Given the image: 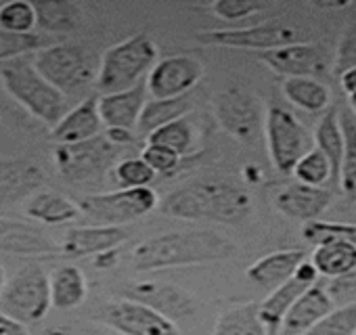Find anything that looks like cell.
I'll list each match as a JSON object with an SVG mask.
<instances>
[{
    "label": "cell",
    "instance_id": "14",
    "mask_svg": "<svg viewBox=\"0 0 356 335\" xmlns=\"http://www.w3.org/2000/svg\"><path fill=\"white\" fill-rule=\"evenodd\" d=\"M124 297L143 302L170 318L172 322H183L195 316V297L176 283L165 281H134L124 287Z\"/></svg>",
    "mask_w": 356,
    "mask_h": 335
},
{
    "label": "cell",
    "instance_id": "19",
    "mask_svg": "<svg viewBox=\"0 0 356 335\" xmlns=\"http://www.w3.org/2000/svg\"><path fill=\"white\" fill-rule=\"evenodd\" d=\"M0 252L32 258L61 256L59 243H55L44 231L5 216H0Z\"/></svg>",
    "mask_w": 356,
    "mask_h": 335
},
{
    "label": "cell",
    "instance_id": "28",
    "mask_svg": "<svg viewBox=\"0 0 356 335\" xmlns=\"http://www.w3.org/2000/svg\"><path fill=\"white\" fill-rule=\"evenodd\" d=\"M88 295V281L78 266L65 264L51 275V300L57 310H74L84 304Z\"/></svg>",
    "mask_w": 356,
    "mask_h": 335
},
{
    "label": "cell",
    "instance_id": "12",
    "mask_svg": "<svg viewBox=\"0 0 356 335\" xmlns=\"http://www.w3.org/2000/svg\"><path fill=\"white\" fill-rule=\"evenodd\" d=\"M97 320L118 335H181V329L176 322H172L151 306L130 297L107 302L99 310Z\"/></svg>",
    "mask_w": 356,
    "mask_h": 335
},
{
    "label": "cell",
    "instance_id": "23",
    "mask_svg": "<svg viewBox=\"0 0 356 335\" xmlns=\"http://www.w3.org/2000/svg\"><path fill=\"white\" fill-rule=\"evenodd\" d=\"M147 82L136 84L130 90L113 92V95H101L99 97V113L105 124V128H124L134 130L138 128L140 113L147 105Z\"/></svg>",
    "mask_w": 356,
    "mask_h": 335
},
{
    "label": "cell",
    "instance_id": "7",
    "mask_svg": "<svg viewBox=\"0 0 356 335\" xmlns=\"http://www.w3.org/2000/svg\"><path fill=\"white\" fill-rule=\"evenodd\" d=\"M264 136L270 163L281 174H291L296 163L314 149V134H310V130L281 105L268 107Z\"/></svg>",
    "mask_w": 356,
    "mask_h": 335
},
{
    "label": "cell",
    "instance_id": "3",
    "mask_svg": "<svg viewBox=\"0 0 356 335\" xmlns=\"http://www.w3.org/2000/svg\"><path fill=\"white\" fill-rule=\"evenodd\" d=\"M0 84L28 113L55 128L67 109V97L57 90L34 65V55L0 63Z\"/></svg>",
    "mask_w": 356,
    "mask_h": 335
},
{
    "label": "cell",
    "instance_id": "39",
    "mask_svg": "<svg viewBox=\"0 0 356 335\" xmlns=\"http://www.w3.org/2000/svg\"><path fill=\"white\" fill-rule=\"evenodd\" d=\"M153 168L143 157H126L120 159L113 168V179L120 185V189H138L149 187L155 181Z\"/></svg>",
    "mask_w": 356,
    "mask_h": 335
},
{
    "label": "cell",
    "instance_id": "30",
    "mask_svg": "<svg viewBox=\"0 0 356 335\" xmlns=\"http://www.w3.org/2000/svg\"><path fill=\"white\" fill-rule=\"evenodd\" d=\"M281 90L291 105L306 113H325L331 109V90L316 78H287Z\"/></svg>",
    "mask_w": 356,
    "mask_h": 335
},
{
    "label": "cell",
    "instance_id": "18",
    "mask_svg": "<svg viewBox=\"0 0 356 335\" xmlns=\"http://www.w3.org/2000/svg\"><path fill=\"white\" fill-rule=\"evenodd\" d=\"M128 241V231L124 227H78L70 229L59 241L61 256L65 258H88L99 256L103 252L120 250Z\"/></svg>",
    "mask_w": 356,
    "mask_h": 335
},
{
    "label": "cell",
    "instance_id": "41",
    "mask_svg": "<svg viewBox=\"0 0 356 335\" xmlns=\"http://www.w3.org/2000/svg\"><path fill=\"white\" fill-rule=\"evenodd\" d=\"M218 19L225 22H241L245 17L258 15L266 9L264 3H256V0H214L208 7Z\"/></svg>",
    "mask_w": 356,
    "mask_h": 335
},
{
    "label": "cell",
    "instance_id": "52",
    "mask_svg": "<svg viewBox=\"0 0 356 335\" xmlns=\"http://www.w3.org/2000/svg\"><path fill=\"white\" fill-rule=\"evenodd\" d=\"M354 335H356V333H354Z\"/></svg>",
    "mask_w": 356,
    "mask_h": 335
},
{
    "label": "cell",
    "instance_id": "8",
    "mask_svg": "<svg viewBox=\"0 0 356 335\" xmlns=\"http://www.w3.org/2000/svg\"><path fill=\"white\" fill-rule=\"evenodd\" d=\"M159 197L151 187L138 189H115L109 193L86 195L78 202L80 212L95 224L103 227H124L128 222L140 220L159 206Z\"/></svg>",
    "mask_w": 356,
    "mask_h": 335
},
{
    "label": "cell",
    "instance_id": "45",
    "mask_svg": "<svg viewBox=\"0 0 356 335\" xmlns=\"http://www.w3.org/2000/svg\"><path fill=\"white\" fill-rule=\"evenodd\" d=\"M335 65L339 70V74L348 67L356 65V26L352 30L346 32V36L341 38L337 53H335Z\"/></svg>",
    "mask_w": 356,
    "mask_h": 335
},
{
    "label": "cell",
    "instance_id": "22",
    "mask_svg": "<svg viewBox=\"0 0 356 335\" xmlns=\"http://www.w3.org/2000/svg\"><path fill=\"white\" fill-rule=\"evenodd\" d=\"M335 308L333 297L327 291V285H312L308 287L298 302L291 306V310L287 312L281 331L285 335H306L310 329H314L331 310Z\"/></svg>",
    "mask_w": 356,
    "mask_h": 335
},
{
    "label": "cell",
    "instance_id": "1",
    "mask_svg": "<svg viewBox=\"0 0 356 335\" xmlns=\"http://www.w3.org/2000/svg\"><path fill=\"white\" fill-rule=\"evenodd\" d=\"M161 212L178 220L241 224L254 212V199L241 185L229 181H193L170 191Z\"/></svg>",
    "mask_w": 356,
    "mask_h": 335
},
{
    "label": "cell",
    "instance_id": "35",
    "mask_svg": "<svg viewBox=\"0 0 356 335\" xmlns=\"http://www.w3.org/2000/svg\"><path fill=\"white\" fill-rule=\"evenodd\" d=\"M51 44H57L53 36H47L42 32L32 34H13L0 28V63H7L26 55H34Z\"/></svg>",
    "mask_w": 356,
    "mask_h": 335
},
{
    "label": "cell",
    "instance_id": "51",
    "mask_svg": "<svg viewBox=\"0 0 356 335\" xmlns=\"http://www.w3.org/2000/svg\"><path fill=\"white\" fill-rule=\"evenodd\" d=\"M350 107H352V111L356 113V101H352V103H350Z\"/></svg>",
    "mask_w": 356,
    "mask_h": 335
},
{
    "label": "cell",
    "instance_id": "11",
    "mask_svg": "<svg viewBox=\"0 0 356 335\" xmlns=\"http://www.w3.org/2000/svg\"><path fill=\"white\" fill-rule=\"evenodd\" d=\"M197 40L204 44L227 47V49H245V51H258V53L302 42L300 30L281 19H270V22H262V24L248 26V28L208 30V32H200Z\"/></svg>",
    "mask_w": 356,
    "mask_h": 335
},
{
    "label": "cell",
    "instance_id": "13",
    "mask_svg": "<svg viewBox=\"0 0 356 335\" xmlns=\"http://www.w3.org/2000/svg\"><path fill=\"white\" fill-rule=\"evenodd\" d=\"M206 74V65L195 55H170L159 59L147 76V90L151 99L187 97Z\"/></svg>",
    "mask_w": 356,
    "mask_h": 335
},
{
    "label": "cell",
    "instance_id": "43",
    "mask_svg": "<svg viewBox=\"0 0 356 335\" xmlns=\"http://www.w3.org/2000/svg\"><path fill=\"white\" fill-rule=\"evenodd\" d=\"M327 291H329V295L333 297V302L337 306L356 302V270L350 272L348 277L329 281L327 283Z\"/></svg>",
    "mask_w": 356,
    "mask_h": 335
},
{
    "label": "cell",
    "instance_id": "10",
    "mask_svg": "<svg viewBox=\"0 0 356 335\" xmlns=\"http://www.w3.org/2000/svg\"><path fill=\"white\" fill-rule=\"evenodd\" d=\"M266 111L262 99L243 86H227L214 95L218 126L239 142H254L258 138L266 124Z\"/></svg>",
    "mask_w": 356,
    "mask_h": 335
},
{
    "label": "cell",
    "instance_id": "50",
    "mask_svg": "<svg viewBox=\"0 0 356 335\" xmlns=\"http://www.w3.org/2000/svg\"><path fill=\"white\" fill-rule=\"evenodd\" d=\"M5 287H7V272H5V266H3V262H0V295H3Z\"/></svg>",
    "mask_w": 356,
    "mask_h": 335
},
{
    "label": "cell",
    "instance_id": "20",
    "mask_svg": "<svg viewBox=\"0 0 356 335\" xmlns=\"http://www.w3.org/2000/svg\"><path fill=\"white\" fill-rule=\"evenodd\" d=\"M277 210L293 220L310 222L331 206V193L325 187H308L302 183H291L283 187L275 197Z\"/></svg>",
    "mask_w": 356,
    "mask_h": 335
},
{
    "label": "cell",
    "instance_id": "34",
    "mask_svg": "<svg viewBox=\"0 0 356 335\" xmlns=\"http://www.w3.org/2000/svg\"><path fill=\"white\" fill-rule=\"evenodd\" d=\"M339 124L343 132V161L339 185L350 197H356V113L352 109H339Z\"/></svg>",
    "mask_w": 356,
    "mask_h": 335
},
{
    "label": "cell",
    "instance_id": "48",
    "mask_svg": "<svg viewBox=\"0 0 356 335\" xmlns=\"http://www.w3.org/2000/svg\"><path fill=\"white\" fill-rule=\"evenodd\" d=\"M105 136L115 145V147H124V145H130L134 140V134L132 130H124V128H105Z\"/></svg>",
    "mask_w": 356,
    "mask_h": 335
},
{
    "label": "cell",
    "instance_id": "44",
    "mask_svg": "<svg viewBox=\"0 0 356 335\" xmlns=\"http://www.w3.org/2000/svg\"><path fill=\"white\" fill-rule=\"evenodd\" d=\"M47 335H118V333L101 322H78V325L51 327Z\"/></svg>",
    "mask_w": 356,
    "mask_h": 335
},
{
    "label": "cell",
    "instance_id": "24",
    "mask_svg": "<svg viewBox=\"0 0 356 335\" xmlns=\"http://www.w3.org/2000/svg\"><path fill=\"white\" fill-rule=\"evenodd\" d=\"M304 260L306 256L302 250H277L250 264L245 268V277L250 283L273 291L285 281H289Z\"/></svg>",
    "mask_w": 356,
    "mask_h": 335
},
{
    "label": "cell",
    "instance_id": "37",
    "mask_svg": "<svg viewBox=\"0 0 356 335\" xmlns=\"http://www.w3.org/2000/svg\"><path fill=\"white\" fill-rule=\"evenodd\" d=\"M0 28L13 34H32L38 28L34 3L28 0H11L0 5Z\"/></svg>",
    "mask_w": 356,
    "mask_h": 335
},
{
    "label": "cell",
    "instance_id": "27",
    "mask_svg": "<svg viewBox=\"0 0 356 335\" xmlns=\"http://www.w3.org/2000/svg\"><path fill=\"white\" fill-rule=\"evenodd\" d=\"M212 335H270L260 318L258 304L237 302L220 310Z\"/></svg>",
    "mask_w": 356,
    "mask_h": 335
},
{
    "label": "cell",
    "instance_id": "2",
    "mask_svg": "<svg viewBox=\"0 0 356 335\" xmlns=\"http://www.w3.org/2000/svg\"><path fill=\"white\" fill-rule=\"evenodd\" d=\"M235 243L214 231H174L140 241L130 256L136 270L200 266L231 258Z\"/></svg>",
    "mask_w": 356,
    "mask_h": 335
},
{
    "label": "cell",
    "instance_id": "31",
    "mask_svg": "<svg viewBox=\"0 0 356 335\" xmlns=\"http://www.w3.org/2000/svg\"><path fill=\"white\" fill-rule=\"evenodd\" d=\"M193 109V101L189 97H178V99H151L147 101L140 120H138V132L149 136L151 132L187 117V113Z\"/></svg>",
    "mask_w": 356,
    "mask_h": 335
},
{
    "label": "cell",
    "instance_id": "33",
    "mask_svg": "<svg viewBox=\"0 0 356 335\" xmlns=\"http://www.w3.org/2000/svg\"><path fill=\"white\" fill-rule=\"evenodd\" d=\"M197 140H200V132L189 117L176 120V122H172V124H168V126H163V128H159L147 136V142L163 145V147L176 151L183 159L187 155L195 153Z\"/></svg>",
    "mask_w": 356,
    "mask_h": 335
},
{
    "label": "cell",
    "instance_id": "9",
    "mask_svg": "<svg viewBox=\"0 0 356 335\" xmlns=\"http://www.w3.org/2000/svg\"><path fill=\"white\" fill-rule=\"evenodd\" d=\"M0 308L24 325L40 322L53 308L51 277L38 264L22 268L7 281V287L0 295Z\"/></svg>",
    "mask_w": 356,
    "mask_h": 335
},
{
    "label": "cell",
    "instance_id": "4",
    "mask_svg": "<svg viewBox=\"0 0 356 335\" xmlns=\"http://www.w3.org/2000/svg\"><path fill=\"white\" fill-rule=\"evenodd\" d=\"M157 44L147 34H134L109 47L101 61L95 88L101 95H113L134 88L157 63Z\"/></svg>",
    "mask_w": 356,
    "mask_h": 335
},
{
    "label": "cell",
    "instance_id": "29",
    "mask_svg": "<svg viewBox=\"0 0 356 335\" xmlns=\"http://www.w3.org/2000/svg\"><path fill=\"white\" fill-rule=\"evenodd\" d=\"M310 262L318 270L321 277L333 281L348 277L356 270V241H335L316 245Z\"/></svg>",
    "mask_w": 356,
    "mask_h": 335
},
{
    "label": "cell",
    "instance_id": "38",
    "mask_svg": "<svg viewBox=\"0 0 356 335\" xmlns=\"http://www.w3.org/2000/svg\"><path fill=\"white\" fill-rule=\"evenodd\" d=\"M302 237L314 247L325 245V243H335V241H356V224L310 220L302 224Z\"/></svg>",
    "mask_w": 356,
    "mask_h": 335
},
{
    "label": "cell",
    "instance_id": "32",
    "mask_svg": "<svg viewBox=\"0 0 356 335\" xmlns=\"http://www.w3.org/2000/svg\"><path fill=\"white\" fill-rule=\"evenodd\" d=\"M314 147L327 155L333 165L335 183H339L341 161H343V132L339 124V111L335 107L327 109L314 130Z\"/></svg>",
    "mask_w": 356,
    "mask_h": 335
},
{
    "label": "cell",
    "instance_id": "47",
    "mask_svg": "<svg viewBox=\"0 0 356 335\" xmlns=\"http://www.w3.org/2000/svg\"><path fill=\"white\" fill-rule=\"evenodd\" d=\"M339 86L341 90L346 92L348 101H356V65L354 67H348L339 74Z\"/></svg>",
    "mask_w": 356,
    "mask_h": 335
},
{
    "label": "cell",
    "instance_id": "15",
    "mask_svg": "<svg viewBox=\"0 0 356 335\" xmlns=\"http://www.w3.org/2000/svg\"><path fill=\"white\" fill-rule=\"evenodd\" d=\"M258 59L275 74L287 78H314L327 70V53L314 42H296L258 53Z\"/></svg>",
    "mask_w": 356,
    "mask_h": 335
},
{
    "label": "cell",
    "instance_id": "49",
    "mask_svg": "<svg viewBox=\"0 0 356 335\" xmlns=\"http://www.w3.org/2000/svg\"><path fill=\"white\" fill-rule=\"evenodd\" d=\"M120 260V250H111V252H103L99 256H95V266L101 268V270H107V268H113Z\"/></svg>",
    "mask_w": 356,
    "mask_h": 335
},
{
    "label": "cell",
    "instance_id": "42",
    "mask_svg": "<svg viewBox=\"0 0 356 335\" xmlns=\"http://www.w3.org/2000/svg\"><path fill=\"white\" fill-rule=\"evenodd\" d=\"M140 157L153 168V172L155 174H161V177H168L172 174L178 165H181L183 157L178 155L176 151L163 147V145H153V142H147Z\"/></svg>",
    "mask_w": 356,
    "mask_h": 335
},
{
    "label": "cell",
    "instance_id": "21",
    "mask_svg": "<svg viewBox=\"0 0 356 335\" xmlns=\"http://www.w3.org/2000/svg\"><path fill=\"white\" fill-rule=\"evenodd\" d=\"M105 124L99 113V97H86L70 109L55 128H51V138L57 145H76L99 136Z\"/></svg>",
    "mask_w": 356,
    "mask_h": 335
},
{
    "label": "cell",
    "instance_id": "16",
    "mask_svg": "<svg viewBox=\"0 0 356 335\" xmlns=\"http://www.w3.org/2000/svg\"><path fill=\"white\" fill-rule=\"evenodd\" d=\"M318 270L314 268V264L310 260H304L300 264V268L296 270V275L285 281L283 285H279L277 289H273L262 304H258V312L262 322L266 325L270 335H279L283 320L287 316V312L291 310V306L298 302V297L312 285L318 283Z\"/></svg>",
    "mask_w": 356,
    "mask_h": 335
},
{
    "label": "cell",
    "instance_id": "25",
    "mask_svg": "<svg viewBox=\"0 0 356 335\" xmlns=\"http://www.w3.org/2000/svg\"><path fill=\"white\" fill-rule=\"evenodd\" d=\"M38 30L47 36L72 34L84 22V11L72 0H38L34 3Z\"/></svg>",
    "mask_w": 356,
    "mask_h": 335
},
{
    "label": "cell",
    "instance_id": "26",
    "mask_svg": "<svg viewBox=\"0 0 356 335\" xmlns=\"http://www.w3.org/2000/svg\"><path fill=\"white\" fill-rule=\"evenodd\" d=\"M26 214L42 224L49 227H59L65 222L76 220L82 212L80 206L76 202H72L70 197L57 193V191H47L40 189L38 193H34L28 204H26Z\"/></svg>",
    "mask_w": 356,
    "mask_h": 335
},
{
    "label": "cell",
    "instance_id": "36",
    "mask_svg": "<svg viewBox=\"0 0 356 335\" xmlns=\"http://www.w3.org/2000/svg\"><path fill=\"white\" fill-rule=\"evenodd\" d=\"M291 177L296 179V183H302V185H308V187H325L327 183H335L331 161L316 147L312 151H308L296 163Z\"/></svg>",
    "mask_w": 356,
    "mask_h": 335
},
{
    "label": "cell",
    "instance_id": "6",
    "mask_svg": "<svg viewBox=\"0 0 356 335\" xmlns=\"http://www.w3.org/2000/svg\"><path fill=\"white\" fill-rule=\"evenodd\" d=\"M120 147H115L105 134L76 145H57L53 161L57 172L67 183H92L101 181L118 163Z\"/></svg>",
    "mask_w": 356,
    "mask_h": 335
},
{
    "label": "cell",
    "instance_id": "46",
    "mask_svg": "<svg viewBox=\"0 0 356 335\" xmlns=\"http://www.w3.org/2000/svg\"><path fill=\"white\" fill-rule=\"evenodd\" d=\"M0 335H30V333H28V325L0 312Z\"/></svg>",
    "mask_w": 356,
    "mask_h": 335
},
{
    "label": "cell",
    "instance_id": "40",
    "mask_svg": "<svg viewBox=\"0 0 356 335\" xmlns=\"http://www.w3.org/2000/svg\"><path fill=\"white\" fill-rule=\"evenodd\" d=\"M356 333V302L335 306L306 335H354Z\"/></svg>",
    "mask_w": 356,
    "mask_h": 335
},
{
    "label": "cell",
    "instance_id": "5",
    "mask_svg": "<svg viewBox=\"0 0 356 335\" xmlns=\"http://www.w3.org/2000/svg\"><path fill=\"white\" fill-rule=\"evenodd\" d=\"M34 65L65 97L82 92L99 72L90 51L76 42H57L34 53Z\"/></svg>",
    "mask_w": 356,
    "mask_h": 335
},
{
    "label": "cell",
    "instance_id": "17",
    "mask_svg": "<svg viewBox=\"0 0 356 335\" xmlns=\"http://www.w3.org/2000/svg\"><path fill=\"white\" fill-rule=\"evenodd\" d=\"M47 177L38 161L30 157H0V210L30 199L44 185Z\"/></svg>",
    "mask_w": 356,
    "mask_h": 335
}]
</instances>
